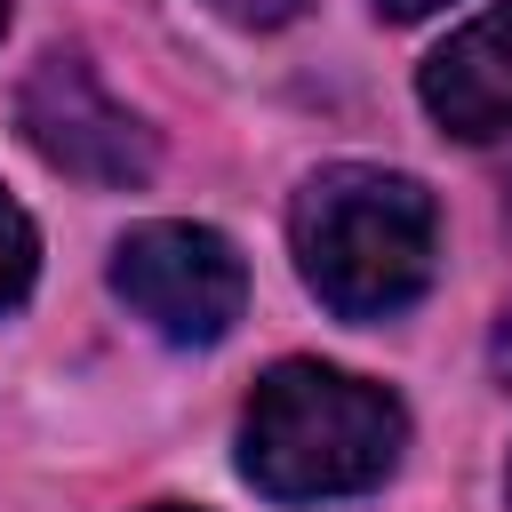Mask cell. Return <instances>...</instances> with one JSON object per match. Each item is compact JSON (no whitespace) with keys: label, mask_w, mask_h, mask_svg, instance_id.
<instances>
[{"label":"cell","mask_w":512,"mask_h":512,"mask_svg":"<svg viewBox=\"0 0 512 512\" xmlns=\"http://www.w3.org/2000/svg\"><path fill=\"white\" fill-rule=\"evenodd\" d=\"M296 272L336 320H392L432 288L440 264V208L416 176L336 160L288 208Z\"/></svg>","instance_id":"1"},{"label":"cell","mask_w":512,"mask_h":512,"mask_svg":"<svg viewBox=\"0 0 512 512\" xmlns=\"http://www.w3.org/2000/svg\"><path fill=\"white\" fill-rule=\"evenodd\" d=\"M408 416L384 384L320 368V360H280L240 416V472L280 496V504H320V496H360L400 464Z\"/></svg>","instance_id":"2"},{"label":"cell","mask_w":512,"mask_h":512,"mask_svg":"<svg viewBox=\"0 0 512 512\" xmlns=\"http://www.w3.org/2000/svg\"><path fill=\"white\" fill-rule=\"evenodd\" d=\"M16 128H24V144H32L56 176L96 184V192H128V184H144V176L160 168L152 128H144L128 104H112L104 80L88 72V56H72V48H48V56L24 72V88H16Z\"/></svg>","instance_id":"3"},{"label":"cell","mask_w":512,"mask_h":512,"mask_svg":"<svg viewBox=\"0 0 512 512\" xmlns=\"http://www.w3.org/2000/svg\"><path fill=\"white\" fill-rule=\"evenodd\" d=\"M112 296L168 344H216L248 304V264L208 224H136L112 248Z\"/></svg>","instance_id":"4"},{"label":"cell","mask_w":512,"mask_h":512,"mask_svg":"<svg viewBox=\"0 0 512 512\" xmlns=\"http://www.w3.org/2000/svg\"><path fill=\"white\" fill-rule=\"evenodd\" d=\"M416 96H424V112H432L448 136H464V144L504 136V128H512V0L488 8V16H472L464 32H448V40L424 56Z\"/></svg>","instance_id":"5"},{"label":"cell","mask_w":512,"mask_h":512,"mask_svg":"<svg viewBox=\"0 0 512 512\" xmlns=\"http://www.w3.org/2000/svg\"><path fill=\"white\" fill-rule=\"evenodd\" d=\"M32 272H40V232H32V216L0 192V312H16V304L32 296Z\"/></svg>","instance_id":"6"},{"label":"cell","mask_w":512,"mask_h":512,"mask_svg":"<svg viewBox=\"0 0 512 512\" xmlns=\"http://www.w3.org/2000/svg\"><path fill=\"white\" fill-rule=\"evenodd\" d=\"M216 16H232V24H248V32H272V24H296L312 0H208Z\"/></svg>","instance_id":"7"},{"label":"cell","mask_w":512,"mask_h":512,"mask_svg":"<svg viewBox=\"0 0 512 512\" xmlns=\"http://www.w3.org/2000/svg\"><path fill=\"white\" fill-rule=\"evenodd\" d=\"M488 368H496V384H512V304H504V320L488 336Z\"/></svg>","instance_id":"8"},{"label":"cell","mask_w":512,"mask_h":512,"mask_svg":"<svg viewBox=\"0 0 512 512\" xmlns=\"http://www.w3.org/2000/svg\"><path fill=\"white\" fill-rule=\"evenodd\" d=\"M392 24H416V16H432V8H448V0H376Z\"/></svg>","instance_id":"9"},{"label":"cell","mask_w":512,"mask_h":512,"mask_svg":"<svg viewBox=\"0 0 512 512\" xmlns=\"http://www.w3.org/2000/svg\"><path fill=\"white\" fill-rule=\"evenodd\" d=\"M152 512H192V504H152Z\"/></svg>","instance_id":"10"},{"label":"cell","mask_w":512,"mask_h":512,"mask_svg":"<svg viewBox=\"0 0 512 512\" xmlns=\"http://www.w3.org/2000/svg\"><path fill=\"white\" fill-rule=\"evenodd\" d=\"M0 24H8V0H0Z\"/></svg>","instance_id":"11"},{"label":"cell","mask_w":512,"mask_h":512,"mask_svg":"<svg viewBox=\"0 0 512 512\" xmlns=\"http://www.w3.org/2000/svg\"><path fill=\"white\" fill-rule=\"evenodd\" d=\"M504 488H512V480H504Z\"/></svg>","instance_id":"12"}]
</instances>
